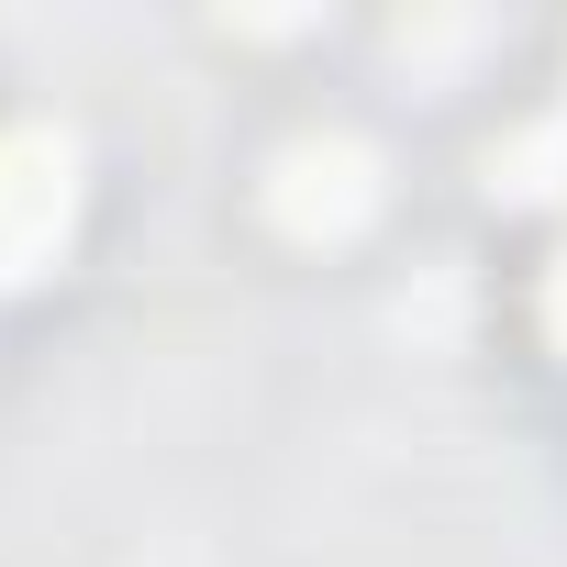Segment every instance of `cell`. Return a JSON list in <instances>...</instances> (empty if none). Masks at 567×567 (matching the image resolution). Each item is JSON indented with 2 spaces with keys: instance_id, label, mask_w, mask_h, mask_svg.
Returning a JSON list of instances; mask_svg holds the SVG:
<instances>
[{
  "instance_id": "cell-1",
  "label": "cell",
  "mask_w": 567,
  "mask_h": 567,
  "mask_svg": "<svg viewBox=\"0 0 567 567\" xmlns=\"http://www.w3.org/2000/svg\"><path fill=\"white\" fill-rule=\"evenodd\" d=\"M68 223V145L56 134H12L0 145V278H23Z\"/></svg>"
},
{
  "instance_id": "cell-2",
  "label": "cell",
  "mask_w": 567,
  "mask_h": 567,
  "mask_svg": "<svg viewBox=\"0 0 567 567\" xmlns=\"http://www.w3.org/2000/svg\"><path fill=\"white\" fill-rule=\"evenodd\" d=\"M545 323H556V346H567V267H556V290H545Z\"/></svg>"
}]
</instances>
